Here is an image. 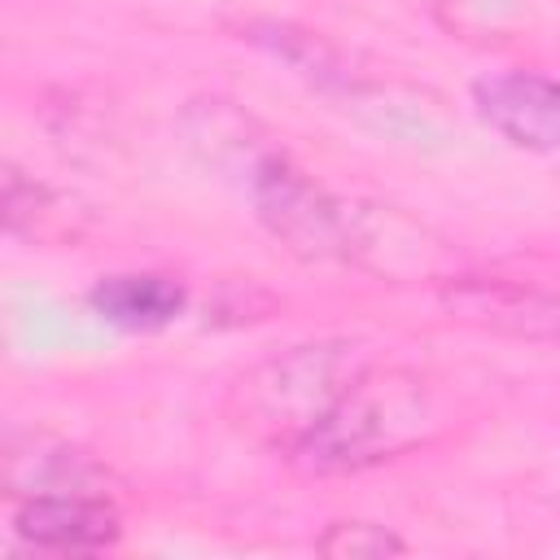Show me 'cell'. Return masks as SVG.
I'll return each instance as SVG.
<instances>
[{
  "instance_id": "cell-5",
  "label": "cell",
  "mask_w": 560,
  "mask_h": 560,
  "mask_svg": "<svg viewBox=\"0 0 560 560\" xmlns=\"http://www.w3.org/2000/svg\"><path fill=\"white\" fill-rule=\"evenodd\" d=\"M13 529L39 551H105L122 521L109 494H26L13 499Z\"/></svg>"
},
{
  "instance_id": "cell-3",
  "label": "cell",
  "mask_w": 560,
  "mask_h": 560,
  "mask_svg": "<svg viewBox=\"0 0 560 560\" xmlns=\"http://www.w3.org/2000/svg\"><path fill=\"white\" fill-rule=\"evenodd\" d=\"M249 201L267 232L311 262H350L354 254V206L337 201L284 153H258L249 162Z\"/></svg>"
},
{
  "instance_id": "cell-7",
  "label": "cell",
  "mask_w": 560,
  "mask_h": 560,
  "mask_svg": "<svg viewBox=\"0 0 560 560\" xmlns=\"http://www.w3.org/2000/svg\"><path fill=\"white\" fill-rule=\"evenodd\" d=\"M109 468L88 451L57 442L48 433H26L4 442V490L13 499L26 494H105Z\"/></svg>"
},
{
  "instance_id": "cell-6",
  "label": "cell",
  "mask_w": 560,
  "mask_h": 560,
  "mask_svg": "<svg viewBox=\"0 0 560 560\" xmlns=\"http://www.w3.org/2000/svg\"><path fill=\"white\" fill-rule=\"evenodd\" d=\"M442 302L451 315L477 328L512 332V337H560V302L516 284V280H477V276H455L442 289Z\"/></svg>"
},
{
  "instance_id": "cell-8",
  "label": "cell",
  "mask_w": 560,
  "mask_h": 560,
  "mask_svg": "<svg viewBox=\"0 0 560 560\" xmlns=\"http://www.w3.org/2000/svg\"><path fill=\"white\" fill-rule=\"evenodd\" d=\"M88 306L101 319H109L114 328L153 332V328H166L184 311V284L171 280V276H153V271L105 276V280L92 284Z\"/></svg>"
},
{
  "instance_id": "cell-2",
  "label": "cell",
  "mask_w": 560,
  "mask_h": 560,
  "mask_svg": "<svg viewBox=\"0 0 560 560\" xmlns=\"http://www.w3.org/2000/svg\"><path fill=\"white\" fill-rule=\"evenodd\" d=\"M433 402L416 372L385 368L363 376L337 398V407L289 451V464L315 477L359 472L385 464L429 438Z\"/></svg>"
},
{
  "instance_id": "cell-9",
  "label": "cell",
  "mask_w": 560,
  "mask_h": 560,
  "mask_svg": "<svg viewBox=\"0 0 560 560\" xmlns=\"http://www.w3.org/2000/svg\"><path fill=\"white\" fill-rule=\"evenodd\" d=\"M4 228L13 236L39 241V245H61L79 236V210L70 206V197L52 192L48 184L31 179L26 171H18L13 162L4 166Z\"/></svg>"
},
{
  "instance_id": "cell-4",
  "label": "cell",
  "mask_w": 560,
  "mask_h": 560,
  "mask_svg": "<svg viewBox=\"0 0 560 560\" xmlns=\"http://www.w3.org/2000/svg\"><path fill=\"white\" fill-rule=\"evenodd\" d=\"M472 105L503 140L521 149H560V79L542 70H499L472 83Z\"/></svg>"
},
{
  "instance_id": "cell-10",
  "label": "cell",
  "mask_w": 560,
  "mask_h": 560,
  "mask_svg": "<svg viewBox=\"0 0 560 560\" xmlns=\"http://www.w3.org/2000/svg\"><path fill=\"white\" fill-rule=\"evenodd\" d=\"M315 551L328 560H381V556H402L407 542L376 521H332L315 538Z\"/></svg>"
},
{
  "instance_id": "cell-1",
  "label": "cell",
  "mask_w": 560,
  "mask_h": 560,
  "mask_svg": "<svg viewBox=\"0 0 560 560\" xmlns=\"http://www.w3.org/2000/svg\"><path fill=\"white\" fill-rule=\"evenodd\" d=\"M363 368L368 359L354 341L293 346L236 376L228 389V420L241 438L289 459V451L337 407Z\"/></svg>"
}]
</instances>
